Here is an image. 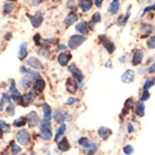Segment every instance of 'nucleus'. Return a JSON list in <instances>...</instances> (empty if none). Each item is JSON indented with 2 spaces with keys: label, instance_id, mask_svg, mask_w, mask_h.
Wrapping results in <instances>:
<instances>
[{
  "label": "nucleus",
  "instance_id": "nucleus-1",
  "mask_svg": "<svg viewBox=\"0 0 155 155\" xmlns=\"http://www.w3.org/2000/svg\"><path fill=\"white\" fill-rule=\"evenodd\" d=\"M41 126V139L44 140H50L52 138V132H51V124L50 121L46 120H42L40 122Z\"/></svg>",
  "mask_w": 155,
  "mask_h": 155
},
{
  "label": "nucleus",
  "instance_id": "nucleus-2",
  "mask_svg": "<svg viewBox=\"0 0 155 155\" xmlns=\"http://www.w3.org/2000/svg\"><path fill=\"white\" fill-rule=\"evenodd\" d=\"M16 140L20 145L24 146L28 145L31 141L30 134L26 130H20L16 133Z\"/></svg>",
  "mask_w": 155,
  "mask_h": 155
},
{
  "label": "nucleus",
  "instance_id": "nucleus-3",
  "mask_svg": "<svg viewBox=\"0 0 155 155\" xmlns=\"http://www.w3.org/2000/svg\"><path fill=\"white\" fill-rule=\"evenodd\" d=\"M84 41H85V38L84 36L76 34V35H72L70 38L68 45L69 48L73 51V50H76L77 47H79L81 45L84 43Z\"/></svg>",
  "mask_w": 155,
  "mask_h": 155
},
{
  "label": "nucleus",
  "instance_id": "nucleus-4",
  "mask_svg": "<svg viewBox=\"0 0 155 155\" xmlns=\"http://www.w3.org/2000/svg\"><path fill=\"white\" fill-rule=\"evenodd\" d=\"M68 71H70V72L72 74V76H73L76 80H77L78 83L82 84V81H83L84 76H83L81 71L76 68L75 64H71V65L68 67Z\"/></svg>",
  "mask_w": 155,
  "mask_h": 155
},
{
  "label": "nucleus",
  "instance_id": "nucleus-5",
  "mask_svg": "<svg viewBox=\"0 0 155 155\" xmlns=\"http://www.w3.org/2000/svg\"><path fill=\"white\" fill-rule=\"evenodd\" d=\"M28 16L29 18V21H30L32 25L34 28L40 27V25L42 23V21H43V16H42V14L41 12H38L35 15H33V16H31L29 15H28Z\"/></svg>",
  "mask_w": 155,
  "mask_h": 155
},
{
  "label": "nucleus",
  "instance_id": "nucleus-6",
  "mask_svg": "<svg viewBox=\"0 0 155 155\" xmlns=\"http://www.w3.org/2000/svg\"><path fill=\"white\" fill-rule=\"evenodd\" d=\"M26 120L30 127H35L40 122L39 116L35 111H31L30 113H28L26 116Z\"/></svg>",
  "mask_w": 155,
  "mask_h": 155
},
{
  "label": "nucleus",
  "instance_id": "nucleus-7",
  "mask_svg": "<svg viewBox=\"0 0 155 155\" xmlns=\"http://www.w3.org/2000/svg\"><path fill=\"white\" fill-rule=\"evenodd\" d=\"M67 118H68V112L61 110H56L54 114V120L58 124L64 122L65 120H67Z\"/></svg>",
  "mask_w": 155,
  "mask_h": 155
},
{
  "label": "nucleus",
  "instance_id": "nucleus-8",
  "mask_svg": "<svg viewBox=\"0 0 155 155\" xmlns=\"http://www.w3.org/2000/svg\"><path fill=\"white\" fill-rule=\"evenodd\" d=\"M101 41H102V43L103 44V46L106 49H107V51L109 52V53H112V52H114V51L115 50V46H114V44L113 41H111L109 39H107L105 36H101Z\"/></svg>",
  "mask_w": 155,
  "mask_h": 155
},
{
  "label": "nucleus",
  "instance_id": "nucleus-9",
  "mask_svg": "<svg viewBox=\"0 0 155 155\" xmlns=\"http://www.w3.org/2000/svg\"><path fill=\"white\" fill-rule=\"evenodd\" d=\"M135 71L133 70H127L123 74L121 77V81L125 84H129L134 80Z\"/></svg>",
  "mask_w": 155,
  "mask_h": 155
},
{
  "label": "nucleus",
  "instance_id": "nucleus-10",
  "mask_svg": "<svg viewBox=\"0 0 155 155\" xmlns=\"http://www.w3.org/2000/svg\"><path fill=\"white\" fill-rule=\"evenodd\" d=\"M143 58H144V53H143L142 51L140 50H137L133 54V57H132V64L137 66V65H139V64L142 62Z\"/></svg>",
  "mask_w": 155,
  "mask_h": 155
},
{
  "label": "nucleus",
  "instance_id": "nucleus-11",
  "mask_svg": "<svg viewBox=\"0 0 155 155\" xmlns=\"http://www.w3.org/2000/svg\"><path fill=\"white\" fill-rule=\"evenodd\" d=\"M71 58V55L68 53H60L58 56V62L61 66H66L68 64L70 59Z\"/></svg>",
  "mask_w": 155,
  "mask_h": 155
},
{
  "label": "nucleus",
  "instance_id": "nucleus-12",
  "mask_svg": "<svg viewBox=\"0 0 155 155\" xmlns=\"http://www.w3.org/2000/svg\"><path fill=\"white\" fill-rule=\"evenodd\" d=\"M45 87H46V83H45L43 80L38 79L36 81L35 84L33 85V90H34L36 94H39L43 91Z\"/></svg>",
  "mask_w": 155,
  "mask_h": 155
},
{
  "label": "nucleus",
  "instance_id": "nucleus-13",
  "mask_svg": "<svg viewBox=\"0 0 155 155\" xmlns=\"http://www.w3.org/2000/svg\"><path fill=\"white\" fill-rule=\"evenodd\" d=\"M34 100H35V96L32 93H28L21 97V102L24 106L30 104V103L34 102Z\"/></svg>",
  "mask_w": 155,
  "mask_h": 155
},
{
  "label": "nucleus",
  "instance_id": "nucleus-14",
  "mask_svg": "<svg viewBox=\"0 0 155 155\" xmlns=\"http://www.w3.org/2000/svg\"><path fill=\"white\" fill-rule=\"evenodd\" d=\"M27 64H28V66H30L31 68L35 69H41L42 68L41 61L38 58H36V57H30L27 60Z\"/></svg>",
  "mask_w": 155,
  "mask_h": 155
},
{
  "label": "nucleus",
  "instance_id": "nucleus-15",
  "mask_svg": "<svg viewBox=\"0 0 155 155\" xmlns=\"http://www.w3.org/2000/svg\"><path fill=\"white\" fill-rule=\"evenodd\" d=\"M120 0H112V2L110 3L109 8H108V12L110 14L114 15L118 12V11L120 10Z\"/></svg>",
  "mask_w": 155,
  "mask_h": 155
},
{
  "label": "nucleus",
  "instance_id": "nucleus-16",
  "mask_svg": "<svg viewBox=\"0 0 155 155\" xmlns=\"http://www.w3.org/2000/svg\"><path fill=\"white\" fill-rule=\"evenodd\" d=\"M97 133H98V136L102 139L106 140V139H107L112 134V131L110 128H108V127H99V129L97 131Z\"/></svg>",
  "mask_w": 155,
  "mask_h": 155
},
{
  "label": "nucleus",
  "instance_id": "nucleus-17",
  "mask_svg": "<svg viewBox=\"0 0 155 155\" xmlns=\"http://www.w3.org/2000/svg\"><path fill=\"white\" fill-rule=\"evenodd\" d=\"M27 47H28V43L24 41L20 46V51H19V59L21 60H24L27 57L28 51H27Z\"/></svg>",
  "mask_w": 155,
  "mask_h": 155
},
{
  "label": "nucleus",
  "instance_id": "nucleus-18",
  "mask_svg": "<svg viewBox=\"0 0 155 155\" xmlns=\"http://www.w3.org/2000/svg\"><path fill=\"white\" fill-rule=\"evenodd\" d=\"M66 86L67 89L68 90L69 93H71V94H75L77 90V84L76 82L74 81L73 79L71 78H68V81L66 82Z\"/></svg>",
  "mask_w": 155,
  "mask_h": 155
},
{
  "label": "nucleus",
  "instance_id": "nucleus-19",
  "mask_svg": "<svg viewBox=\"0 0 155 155\" xmlns=\"http://www.w3.org/2000/svg\"><path fill=\"white\" fill-rule=\"evenodd\" d=\"M78 20V16L75 13L71 12L70 14L67 15L66 18H65V20H64V23L66 24L68 26H71L74 23H76V21Z\"/></svg>",
  "mask_w": 155,
  "mask_h": 155
},
{
  "label": "nucleus",
  "instance_id": "nucleus-20",
  "mask_svg": "<svg viewBox=\"0 0 155 155\" xmlns=\"http://www.w3.org/2000/svg\"><path fill=\"white\" fill-rule=\"evenodd\" d=\"M79 6L83 12H88L91 9L93 6V1L92 0H80Z\"/></svg>",
  "mask_w": 155,
  "mask_h": 155
},
{
  "label": "nucleus",
  "instance_id": "nucleus-21",
  "mask_svg": "<svg viewBox=\"0 0 155 155\" xmlns=\"http://www.w3.org/2000/svg\"><path fill=\"white\" fill-rule=\"evenodd\" d=\"M41 107H42V110H43L44 119L50 121L51 120V118H52V110H51V107L46 103H43L41 105Z\"/></svg>",
  "mask_w": 155,
  "mask_h": 155
},
{
  "label": "nucleus",
  "instance_id": "nucleus-22",
  "mask_svg": "<svg viewBox=\"0 0 155 155\" xmlns=\"http://www.w3.org/2000/svg\"><path fill=\"white\" fill-rule=\"evenodd\" d=\"M76 30L84 35V34H87L88 32H89V27H88V25H87L86 22L82 21V22H80L79 24L76 25Z\"/></svg>",
  "mask_w": 155,
  "mask_h": 155
},
{
  "label": "nucleus",
  "instance_id": "nucleus-23",
  "mask_svg": "<svg viewBox=\"0 0 155 155\" xmlns=\"http://www.w3.org/2000/svg\"><path fill=\"white\" fill-rule=\"evenodd\" d=\"M70 144H69L68 140L67 138H64L63 140H61L58 144V149H59L60 151L62 152H66V151H68L69 149H70Z\"/></svg>",
  "mask_w": 155,
  "mask_h": 155
},
{
  "label": "nucleus",
  "instance_id": "nucleus-24",
  "mask_svg": "<svg viewBox=\"0 0 155 155\" xmlns=\"http://www.w3.org/2000/svg\"><path fill=\"white\" fill-rule=\"evenodd\" d=\"M84 151L87 154H93L94 153L96 152L97 150V146L96 144L92 142H88L86 145L84 146Z\"/></svg>",
  "mask_w": 155,
  "mask_h": 155
},
{
  "label": "nucleus",
  "instance_id": "nucleus-25",
  "mask_svg": "<svg viewBox=\"0 0 155 155\" xmlns=\"http://www.w3.org/2000/svg\"><path fill=\"white\" fill-rule=\"evenodd\" d=\"M145 104L142 102H138L136 106V114L139 117H143L145 115Z\"/></svg>",
  "mask_w": 155,
  "mask_h": 155
},
{
  "label": "nucleus",
  "instance_id": "nucleus-26",
  "mask_svg": "<svg viewBox=\"0 0 155 155\" xmlns=\"http://www.w3.org/2000/svg\"><path fill=\"white\" fill-rule=\"evenodd\" d=\"M20 70H21V72H25V73L29 74V75L33 77V79L34 80L38 79V78L40 77V74L38 73V72H37V71H32V70H30V69L26 68L25 67L21 66V68H20Z\"/></svg>",
  "mask_w": 155,
  "mask_h": 155
},
{
  "label": "nucleus",
  "instance_id": "nucleus-27",
  "mask_svg": "<svg viewBox=\"0 0 155 155\" xmlns=\"http://www.w3.org/2000/svg\"><path fill=\"white\" fill-rule=\"evenodd\" d=\"M21 86L24 89H28L31 86V80L28 76H25L21 81Z\"/></svg>",
  "mask_w": 155,
  "mask_h": 155
},
{
  "label": "nucleus",
  "instance_id": "nucleus-28",
  "mask_svg": "<svg viewBox=\"0 0 155 155\" xmlns=\"http://www.w3.org/2000/svg\"><path fill=\"white\" fill-rule=\"evenodd\" d=\"M27 123V120H26L25 117H21L18 118L16 120L13 122V126H15L16 127H23Z\"/></svg>",
  "mask_w": 155,
  "mask_h": 155
},
{
  "label": "nucleus",
  "instance_id": "nucleus-29",
  "mask_svg": "<svg viewBox=\"0 0 155 155\" xmlns=\"http://www.w3.org/2000/svg\"><path fill=\"white\" fill-rule=\"evenodd\" d=\"M66 132V125L64 124H62L61 126L59 127V128L58 129V131H57V132H56L55 134V137H54V140H57L58 139H59L61 136H63V135L64 134V132Z\"/></svg>",
  "mask_w": 155,
  "mask_h": 155
},
{
  "label": "nucleus",
  "instance_id": "nucleus-30",
  "mask_svg": "<svg viewBox=\"0 0 155 155\" xmlns=\"http://www.w3.org/2000/svg\"><path fill=\"white\" fill-rule=\"evenodd\" d=\"M154 84V78L153 77H150V78H148L145 82V84H144V88L143 89H150L151 87L153 86Z\"/></svg>",
  "mask_w": 155,
  "mask_h": 155
},
{
  "label": "nucleus",
  "instance_id": "nucleus-31",
  "mask_svg": "<svg viewBox=\"0 0 155 155\" xmlns=\"http://www.w3.org/2000/svg\"><path fill=\"white\" fill-rule=\"evenodd\" d=\"M140 30L144 33H150L152 32L153 26L151 25H149V24H143Z\"/></svg>",
  "mask_w": 155,
  "mask_h": 155
},
{
  "label": "nucleus",
  "instance_id": "nucleus-32",
  "mask_svg": "<svg viewBox=\"0 0 155 155\" xmlns=\"http://www.w3.org/2000/svg\"><path fill=\"white\" fill-rule=\"evenodd\" d=\"M0 132H10V127L9 125L7 124V123L3 120H0Z\"/></svg>",
  "mask_w": 155,
  "mask_h": 155
},
{
  "label": "nucleus",
  "instance_id": "nucleus-33",
  "mask_svg": "<svg viewBox=\"0 0 155 155\" xmlns=\"http://www.w3.org/2000/svg\"><path fill=\"white\" fill-rule=\"evenodd\" d=\"M13 10H14V5L12 4V3H8V4H5V5L3 6V11L7 14L12 13L13 12Z\"/></svg>",
  "mask_w": 155,
  "mask_h": 155
},
{
  "label": "nucleus",
  "instance_id": "nucleus-34",
  "mask_svg": "<svg viewBox=\"0 0 155 155\" xmlns=\"http://www.w3.org/2000/svg\"><path fill=\"white\" fill-rule=\"evenodd\" d=\"M6 113L9 115V116H12L13 114H15V107L13 106L12 103L8 105L7 108H6Z\"/></svg>",
  "mask_w": 155,
  "mask_h": 155
},
{
  "label": "nucleus",
  "instance_id": "nucleus-35",
  "mask_svg": "<svg viewBox=\"0 0 155 155\" xmlns=\"http://www.w3.org/2000/svg\"><path fill=\"white\" fill-rule=\"evenodd\" d=\"M124 153L126 155H131L134 152V149H133L132 145H127L126 146L124 147Z\"/></svg>",
  "mask_w": 155,
  "mask_h": 155
},
{
  "label": "nucleus",
  "instance_id": "nucleus-36",
  "mask_svg": "<svg viewBox=\"0 0 155 155\" xmlns=\"http://www.w3.org/2000/svg\"><path fill=\"white\" fill-rule=\"evenodd\" d=\"M10 89H11V92L12 93L13 96H21L20 92L18 91L17 89H16V87H15V82H12V83L11 84Z\"/></svg>",
  "mask_w": 155,
  "mask_h": 155
},
{
  "label": "nucleus",
  "instance_id": "nucleus-37",
  "mask_svg": "<svg viewBox=\"0 0 155 155\" xmlns=\"http://www.w3.org/2000/svg\"><path fill=\"white\" fill-rule=\"evenodd\" d=\"M150 94L149 93L147 89H143V93H142V95L140 97V100L142 101V102H145V101H147L149 98H150Z\"/></svg>",
  "mask_w": 155,
  "mask_h": 155
},
{
  "label": "nucleus",
  "instance_id": "nucleus-38",
  "mask_svg": "<svg viewBox=\"0 0 155 155\" xmlns=\"http://www.w3.org/2000/svg\"><path fill=\"white\" fill-rule=\"evenodd\" d=\"M38 54H39L41 56L45 57V58H49V56H50V54H51V52H50V51H49L48 49L42 48L39 51Z\"/></svg>",
  "mask_w": 155,
  "mask_h": 155
},
{
  "label": "nucleus",
  "instance_id": "nucleus-39",
  "mask_svg": "<svg viewBox=\"0 0 155 155\" xmlns=\"http://www.w3.org/2000/svg\"><path fill=\"white\" fill-rule=\"evenodd\" d=\"M102 21V15L99 12H95L93 15V18H92V21L94 23H97Z\"/></svg>",
  "mask_w": 155,
  "mask_h": 155
},
{
  "label": "nucleus",
  "instance_id": "nucleus-40",
  "mask_svg": "<svg viewBox=\"0 0 155 155\" xmlns=\"http://www.w3.org/2000/svg\"><path fill=\"white\" fill-rule=\"evenodd\" d=\"M147 45L148 47L150 49H153L155 47V37L154 36H153L151 38L148 40L147 41Z\"/></svg>",
  "mask_w": 155,
  "mask_h": 155
},
{
  "label": "nucleus",
  "instance_id": "nucleus-41",
  "mask_svg": "<svg viewBox=\"0 0 155 155\" xmlns=\"http://www.w3.org/2000/svg\"><path fill=\"white\" fill-rule=\"evenodd\" d=\"M21 151V149L20 146H18L15 144H12V154L16 155Z\"/></svg>",
  "mask_w": 155,
  "mask_h": 155
},
{
  "label": "nucleus",
  "instance_id": "nucleus-42",
  "mask_svg": "<svg viewBox=\"0 0 155 155\" xmlns=\"http://www.w3.org/2000/svg\"><path fill=\"white\" fill-rule=\"evenodd\" d=\"M130 16V12H127V14L124 15V16H123L122 18H120V21H119V23H120V25H124L126 22H127V19L129 18Z\"/></svg>",
  "mask_w": 155,
  "mask_h": 155
},
{
  "label": "nucleus",
  "instance_id": "nucleus-43",
  "mask_svg": "<svg viewBox=\"0 0 155 155\" xmlns=\"http://www.w3.org/2000/svg\"><path fill=\"white\" fill-rule=\"evenodd\" d=\"M154 8H155L154 4H153V5L151 6H149V7H146V8H145V10L143 11V13H142V15H141V16H144L146 13H148L149 12H150V11L154 10Z\"/></svg>",
  "mask_w": 155,
  "mask_h": 155
},
{
  "label": "nucleus",
  "instance_id": "nucleus-44",
  "mask_svg": "<svg viewBox=\"0 0 155 155\" xmlns=\"http://www.w3.org/2000/svg\"><path fill=\"white\" fill-rule=\"evenodd\" d=\"M2 102H8V103H12L11 102V97L9 96H8V94H3L2 95Z\"/></svg>",
  "mask_w": 155,
  "mask_h": 155
},
{
  "label": "nucleus",
  "instance_id": "nucleus-45",
  "mask_svg": "<svg viewBox=\"0 0 155 155\" xmlns=\"http://www.w3.org/2000/svg\"><path fill=\"white\" fill-rule=\"evenodd\" d=\"M88 142H89V140H88V138H87V137H81L79 140H78V143H79V145H82L83 147H84V145H86Z\"/></svg>",
  "mask_w": 155,
  "mask_h": 155
},
{
  "label": "nucleus",
  "instance_id": "nucleus-46",
  "mask_svg": "<svg viewBox=\"0 0 155 155\" xmlns=\"http://www.w3.org/2000/svg\"><path fill=\"white\" fill-rule=\"evenodd\" d=\"M75 5H76V1L75 0H68V3H67V7L70 8V9L73 8Z\"/></svg>",
  "mask_w": 155,
  "mask_h": 155
},
{
  "label": "nucleus",
  "instance_id": "nucleus-47",
  "mask_svg": "<svg viewBox=\"0 0 155 155\" xmlns=\"http://www.w3.org/2000/svg\"><path fill=\"white\" fill-rule=\"evenodd\" d=\"M76 101H77V99L75 98V97H69L68 100L67 101V102L65 103V104L68 105V106H70V105H72L73 103H75Z\"/></svg>",
  "mask_w": 155,
  "mask_h": 155
},
{
  "label": "nucleus",
  "instance_id": "nucleus-48",
  "mask_svg": "<svg viewBox=\"0 0 155 155\" xmlns=\"http://www.w3.org/2000/svg\"><path fill=\"white\" fill-rule=\"evenodd\" d=\"M94 3H95L96 7L101 8L102 5V3H103V0H94Z\"/></svg>",
  "mask_w": 155,
  "mask_h": 155
},
{
  "label": "nucleus",
  "instance_id": "nucleus-49",
  "mask_svg": "<svg viewBox=\"0 0 155 155\" xmlns=\"http://www.w3.org/2000/svg\"><path fill=\"white\" fill-rule=\"evenodd\" d=\"M132 99H127V101H126V102H125V104H124V106H125V107H127V108H130V107H132Z\"/></svg>",
  "mask_w": 155,
  "mask_h": 155
},
{
  "label": "nucleus",
  "instance_id": "nucleus-50",
  "mask_svg": "<svg viewBox=\"0 0 155 155\" xmlns=\"http://www.w3.org/2000/svg\"><path fill=\"white\" fill-rule=\"evenodd\" d=\"M40 3H41V0H32V3H33V5L35 6V7L39 6Z\"/></svg>",
  "mask_w": 155,
  "mask_h": 155
},
{
  "label": "nucleus",
  "instance_id": "nucleus-51",
  "mask_svg": "<svg viewBox=\"0 0 155 155\" xmlns=\"http://www.w3.org/2000/svg\"><path fill=\"white\" fill-rule=\"evenodd\" d=\"M67 49V46H64V45H59L58 47H57V49H56V51H61V50H66Z\"/></svg>",
  "mask_w": 155,
  "mask_h": 155
},
{
  "label": "nucleus",
  "instance_id": "nucleus-52",
  "mask_svg": "<svg viewBox=\"0 0 155 155\" xmlns=\"http://www.w3.org/2000/svg\"><path fill=\"white\" fill-rule=\"evenodd\" d=\"M127 128H128V132H129V133H132V132H134V127H133V126H132V124L128 125Z\"/></svg>",
  "mask_w": 155,
  "mask_h": 155
},
{
  "label": "nucleus",
  "instance_id": "nucleus-53",
  "mask_svg": "<svg viewBox=\"0 0 155 155\" xmlns=\"http://www.w3.org/2000/svg\"><path fill=\"white\" fill-rule=\"evenodd\" d=\"M154 71V64H152L151 68H149V72H153Z\"/></svg>",
  "mask_w": 155,
  "mask_h": 155
},
{
  "label": "nucleus",
  "instance_id": "nucleus-54",
  "mask_svg": "<svg viewBox=\"0 0 155 155\" xmlns=\"http://www.w3.org/2000/svg\"><path fill=\"white\" fill-rule=\"evenodd\" d=\"M120 61L121 62V63H124L125 61H126V59H125V57H121L120 59Z\"/></svg>",
  "mask_w": 155,
  "mask_h": 155
},
{
  "label": "nucleus",
  "instance_id": "nucleus-55",
  "mask_svg": "<svg viewBox=\"0 0 155 155\" xmlns=\"http://www.w3.org/2000/svg\"><path fill=\"white\" fill-rule=\"evenodd\" d=\"M3 105L1 104V102H0V111H2V110H3Z\"/></svg>",
  "mask_w": 155,
  "mask_h": 155
},
{
  "label": "nucleus",
  "instance_id": "nucleus-56",
  "mask_svg": "<svg viewBox=\"0 0 155 155\" xmlns=\"http://www.w3.org/2000/svg\"><path fill=\"white\" fill-rule=\"evenodd\" d=\"M32 155H37V154H36L35 153H32Z\"/></svg>",
  "mask_w": 155,
  "mask_h": 155
},
{
  "label": "nucleus",
  "instance_id": "nucleus-57",
  "mask_svg": "<svg viewBox=\"0 0 155 155\" xmlns=\"http://www.w3.org/2000/svg\"><path fill=\"white\" fill-rule=\"evenodd\" d=\"M9 1H14V0H9Z\"/></svg>",
  "mask_w": 155,
  "mask_h": 155
},
{
  "label": "nucleus",
  "instance_id": "nucleus-58",
  "mask_svg": "<svg viewBox=\"0 0 155 155\" xmlns=\"http://www.w3.org/2000/svg\"><path fill=\"white\" fill-rule=\"evenodd\" d=\"M23 155H25V154H23Z\"/></svg>",
  "mask_w": 155,
  "mask_h": 155
}]
</instances>
